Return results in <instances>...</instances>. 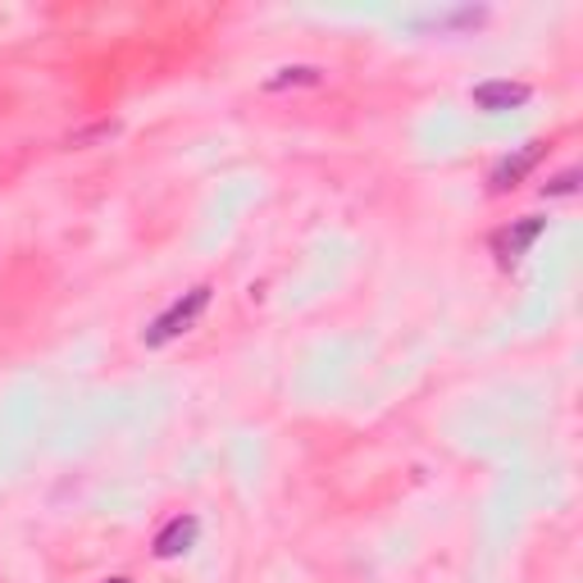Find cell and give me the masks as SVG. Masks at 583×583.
<instances>
[{"label":"cell","instance_id":"9","mask_svg":"<svg viewBox=\"0 0 583 583\" xmlns=\"http://www.w3.org/2000/svg\"><path fill=\"white\" fill-rule=\"evenodd\" d=\"M105 583H133V579H105Z\"/></svg>","mask_w":583,"mask_h":583},{"label":"cell","instance_id":"4","mask_svg":"<svg viewBox=\"0 0 583 583\" xmlns=\"http://www.w3.org/2000/svg\"><path fill=\"white\" fill-rule=\"evenodd\" d=\"M529 96H533V87H529V83H511V77H488V83H479V87L470 92L475 110H483V114L520 110V105H529Z\"/></svg>","mask_w":583,"mask_h":583},{"label":"cell","instance_id":"7","mask_svg":"<svg viewBox=\"0 0 583 583\" xmlns=\"http://www.w3.org/2000/svg\"><path fill=\"white\" fill-rule=\"evenodd\" d=\"M574 191H579V169H561L542 183V197H574Z\"/></svg>","mask_w":583,"mask_h":583},{"label":"cell","instance_id":"1","mask_svg":"<svg viewBox=\"0 0 583 583\" xmlns=\"http://www.w3.org/2000/svg\"><path fill=\"white\" fill-rule=\"evenodd\" d=\"M210 296H215V288H210V283H197L191 292H183L178 301H169V305L160 310V315H155V320L142 329V342L150 346V352H155V346L178 342L183 333H191V329L201 324V315L210 310Z\"/></svg>","mask_w":583,"mask_h":583},{"label":"cell","instance_id":"6","mask_svg":"<svg viewBox=\"0 0 583 583\" xmlns=\"http://www.w3.org/2000/svg\"><path fill=\"white\" fill-rule=\"evenodd\" d=\"M324 83V69L315 64H283L264 77V92H292V87H320Z\"/></svg>","mask_w":583,"mask_h":583},{"label":"cell","instance_id":"2","mask_svg":"<svg viewBox=\"0 0 583 583\" xmlns=\"http://www.w3.org/2000/svg\"><path fill=\"white\" fill-rule=\"evenodd\" d=\"M542 155H548V146H542V142H529V146H520L511 155H501V160L488 169V191H492V197H501V191H516L542 165Z\"/></svg>","mask_w":583,"mask_h":583},{"label":"cell","instance_id":"3","mask_svg":"<svg viewBox=\"0 0 583 583\" xmlns=\"http://www.w3.org/2000/svg\"><path fill=\"white\" fill-rule=\"evenodd\" d=\"M548 232V219H538V215H529V219H511L507 228H497L492 232V251H497V260L501 264H520L529 251H533V242Z\"/></svg>","mask_w":583,"mask_h":583},{"label":"cell","instance_id":"5","mask_svg":"<svg viewBox=\"0 0 583 583\" xmlns=\"http://www.w3.org/2000/svg\"><path fill=\"white\" fill-rule=\"evenodd\" d=\"M197 538H201V520L197 516H174L160 533H155L150 552H155V561H174V556H187L191 548H197Z\"/></svg>","mask_w":583,"mask_h":583},{"label":"cell","instance_id":"8","mask_svg":"<svg viewBox=\"0 0 583 583\" xmlns=\"http://www.w3.org/2000/svg\"><path fill=\"white\" fill-rule=\"evenodd\" d=\"M479 19H488V10H451V14H438V19H434V28H451V23H479Z\"/></svg>","mask_w":583,"mask_h":583}]
</instances>
